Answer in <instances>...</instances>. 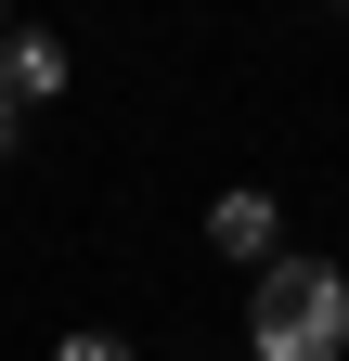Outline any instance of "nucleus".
<instances>
[{
	"instance_id": "obj_1",
	"label": "nucleus",
	"mask_w": 349,
	"mask_h": 361,
	"mask_svg": "<svg viewBox=\"0 0 349 361\" xmlns=\"http://www.w3.org/2000/svg\"><path fill=\"white\" fill-rule=\"evenodd\" d=\"M349 348V271L336 258H272L246 310V361H336Z\"/></svg>"
},
{
	"instance_id": "obj_4",
	"label": "nucleus",
	"mask_w": 349,
	"mask_h": 361,
	"mask_svg": "<svg viewBox=\"0 0 349 361\" xmlns=\"http://www.w3.org/2000/svg\"><path fill=\"white\" fill-rule=\"evenodd\" d=\"M52 361H129V348H117V336H65Z\"/></svg>"
},
{
	"instance_id": "obj_2",
	"label": "nucleus",
	"mask_w": 349,
	"mask_h": 361,
	"mask_svg": "<svg viewBox=\"0 0 349 361\" xmlns=\"http://www.w3.org/2000/svg\"><path fill=\"white\" fill-rule=\"evenodd\" d=\"M0 104H65V39H39V26H13V39H0Z\"/></svg>"
},
{
	"instance_id": "obj_3",
	"label": "nucleus",
	"mask_w": 349,
	"mask_h": 361,
	"mask_svg": "<svg viewBox=\"0 0 349 361\" xmlns=\"http://www.w3.org/2000/svg\"><path fill=\"white\" fill-rule=\"evenodd\" d=\"M272 233H285V207L259 194V180H246V194H220V207H207V245H220V258H246V271H272Z\"/></svg>"
},
{
	"instance_id": "obj_5",
	"label": "nucleus",
	"mask_w": 349,
	"mask_h": 361,
	"mask_svg": "<svg viewBox=\"0 0 349 361\" xmlns=\"http://www.w3.org/2000/svg\"><path fill=\"white\" fill-rule=\"evenodd\" d=\"M13 129H26V116H13V104H0V155H13Z\"/></svg>"
}]
</instances>
